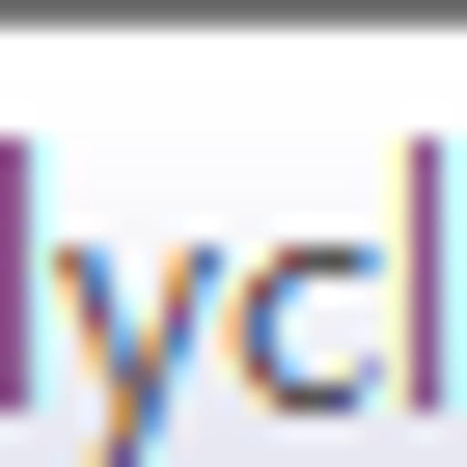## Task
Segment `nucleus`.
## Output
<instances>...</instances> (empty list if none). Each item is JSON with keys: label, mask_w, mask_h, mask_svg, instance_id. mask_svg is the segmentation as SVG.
Listing matches in <instances>:
<instances>
[{"label": "nucleus", "mask_w": 467, "mask_h": 467, "mask_svg": "<svg viewBox=\"0 0 467 467\" xmlns=\"http://www.w3.org/2000/svg\"><path fill=\"white\" fill-rule=\"evenodd\" d=\"M248 358H275L303 412H358V385L412 358V303H385V248H303V275H248Z\"/></svg>", "instance_id": "f257e3e1"}]
</instances>
